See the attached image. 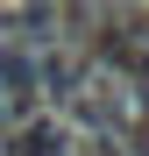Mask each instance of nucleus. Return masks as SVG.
Returning a JSON list of instances; mask_svg holds the SVG:
<instances>
[{"instance_id":"1","label":"nucleus","mask_w":149,"mask_h":156,"mask_svg":"<svg viewBox=\"0 0 149 156\" xmlns=\"http://www.w3.org/2000/svg\"><path fill=\"white\" fill-rule=\"evenodd\" d=\"M0 156H78V135L64 121H29V128H14L0 142Z\"/></svg>"}]
</instances>
